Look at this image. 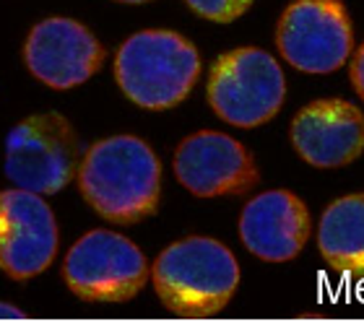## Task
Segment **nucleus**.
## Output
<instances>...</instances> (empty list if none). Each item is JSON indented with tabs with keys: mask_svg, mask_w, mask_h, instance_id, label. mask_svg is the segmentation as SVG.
<instances>
[{
	"mask_svg": "<svg viewBox=\"0 0 364 322\" xmlns=\"http://www.w3.org/2000/svg\"><path fill=\"white\" fill-rule=\"evenodd\" d=\"M198 75L200 55L196 45L169 29L138 31L114 55V81L144 109L177 107L188 99Z\"/></svg>",
	"mask_w": 364,
	"mask_h": 322,
	"instance_id": "obj_3",
	"label": "nucleus"
},
{
	"mask_svg": "<svg viewBox=\"0 0 364 322\" xmlns=\"http://www.w3.org/2000/svg\"><path fill=\"white\" fill-rule=\"evenodd\" d=\"M208 104L235 128H258L273 120L287 99V78L279 60L260 47L229 50L211 65Z\"/></svg>",
	"mask_w": 364,
	"mask_h": 322,
	"instance_id": "obj_5",
	"label": "nucleus"
},
{
	"mask_svg": "<svg viewBox=\"0 0 364 322\" xmlns=\"http://www.w3.org/2000/svg\"><path fill=\"white\" fill-rule=\"evenodd\" d=\"M151 284L172 315L205 320L232 301L240 286V262L219 240L185 237L154 260Z\"/></svg>",
	"mask_w": 364,
	"mask_h": 322,
	"instance_id": "obj_2",
	"label": "nucleus"
},
{
	"mask_svg": "<svg viewBox=\"0 0 364 322\" xmlns=\"http://www.w3.org/2000/svg\"><path fill=\"white\" fill-rule=\"evenodd\" d=\"M349 78L351 86L359 97L364 99V45L359 47L357 53H351V65H349Z\"/></svg>",
	"mask_w": 364,
	"mask_h": 322,
	"instance_id": "obj_15",
	"label": "nucleus"
},
{
	"mask_svg": "<svg viewBox=\"0 0 364 322\" xmlns=\"http://www.w3.org/2000/svg\"><path fill=\"white\" fill-rule=\"evenodd\" d=\"M312 232L310 210L289 190L255 195L240 216L245 249L263 262H289L304 249Z\"/></svg>",
	"mask_w": 364,
	"mask_h": 322,
	"instance_id": "obj_12",
	"label": "nucleus"
},
{
	"mask_svg": "<svg viewBox=\"0 0 364 322\" xmlns=\"http://www.w3.org/2000/svg\"><path fill=\"white\" fill-rule=\"evenodd\" d=\"M29 73L50 89H73L97 75L105 47L81 21L53 16L39 21L23 42Z\"/></svg>",
	"mask_w": 364,
	"mask_h": 322,
	"instance_id": "obj_10",
	"label": "nucleus"
},
{
	"mask_svg": "<svg viewBox=\"0 0 364 322\" xmlns=\"http://www.w3.org/2000/svg\"><path fill=\"white\" fill-rule=\"evenodd\" d=\"M193 14H198L205 21L213 23H229L247 14V8L255 0H185Z\"/></svg>",
	"mask_w": 364,
	"mask_h": 322,
	"instance_id": "obj_14",
	"label": "nucleus"
},
{
	"mask_svg": "<svg viewBox=\"0 0 364 322\" xmlns=\"http://www.w3.org/2000/svg\"><path fill=\"white\" fill-rule=\"evenodd\" d=\"M320 322H331V320H320Z\"/></svg>",
	"mask_w": 364,
	"mask_h": 322,
	"instance_id": "obj_18",
	"label": "nucleus"
},
{
	"mask_svg": "<svg viewBox=\"0 0 364 322\" xmlns=\"http://www.w3.org/2000/svg\"><path fill=\"white\" fill-rule=\"evenodd\" d=\"M175 174L196 198L245 195L260 180L250 151L219 130L188 135L175 151Z\"/></svg>",
	"mask_w": 364,
	"mask_h": 322,
	"instance_id": "obj_9",
	"label": "nucleus"
},
{
	"mask_svg": "<svg viewBox=\"0 0 364 322\" xmlns=\"http://www.w3.org/2000/svg\"><path fill=\"white\" fill-rule=\"evenodd\" d=\"M26 317L21 307H16L11 301H0V322H18Z\"/></svg>",
	"mask_w": 364,
	"mask_h": 322,
	"instance_id": "obj_16",
	"label": "nucleus"
},
{
	"mask_svg": "<svg viewBox=\"0 0 364 322\" xmlns=\"http://www.w3.org/2000/svg\"><path fill=\"white\" fill-rule=\"evenodd\" d=\"M276 45L281 58L302 73H336L354 53L346 6L341 0H294L279 18Z\"/></svg>",
	"mask_w": 364,
	"mask_h": 322,
	"instance_id": "obj_7",
	"label": "nucleus"
},
{
	"mask_svg": "<svg viewBox=\"0 0 364 322\" xmlns=\"http://www.w3.org/2000/svg\"><path fill=\"white\" fill-rule=\"evenodd\" d=\"M60 247V229L42 195L26 190L0 193V270L14 281L45 273Z\"/></svg>",
	"mask_w": 364,
	"mask_h": 322,
	"instance_id": "obj_8",
	"label": "nucleus"
},
{
	"mask_svg": "<svg viewBox=\"0 0 364 322\" xmlns=\"http://www.w3.org/2000/svg\"><path fill=\"white\" fill-rule=\"evenodd\" d=\"M318 249L338 273L364 276V193L343 195L323 210Z\"/></svg>",
	"mask_w": 364,
	"mask_h": 322,
	"instance_id": "obj_13",
	"label": "nucleus"
},
{
	"mask_svg": "<svg viewBox=\"0 0 364 322\" xmlns=\"http://www.w3.org/2000/svg\"><path fill=\"white\" fill-rule=\"evenodd\" d=\"M81 161V138L60 112L29 114L14 125L6 138L3 172L16 190L42 198L60 193L76 180Z\"/></svg>",
	"mask_w": 364,
	"mask_h": 322,
	"instance_id": "obj_4",
	"label": "nucleus"
},
{
	"mask_svg": "<svg viewBox=\"0 0 364 322\" xmlns=\"http://www.w3.org/2000/svg\"><path fill=\"white\" fill-rule=\"evenodd\" d=\"M149 260L138 245L109 229H94L68 249L63 281L84 301H130L149 284Z\"/></svg>",
	"mask_w": 364,
	"mask_h": 322,
	"instance_id": "obj_6",
	"label": "nucleus"
},
{
	"mask_svg": "<svg viewBox=\"0 0 364 322\" xmlns=\"http://www.w3.org/2000/svg\"><path fill=\"white\" fill-rule=\"evenodd\" d=\"M76 180L86 203L112 224H138L159 208L161 164L136 135L97 141L84 154Z\"/></svg>",
	"mask_w": 364,
	"mask_h": 322,
	"instance_id": "obj_1",
	"label": "nucleus"
},
{
	"mask_svg": "<svg viewBox=\"0 0 364 322\" xmlns=\"http://www.w3.org/2000/svg\"><path fill=\"white\" fill-rule=\"evenodd\" d=\"M117 3H130V6H138V3H149V0H117Z\"/></svg>",
	"mask_w": 364,
	"mask_h": 322,
	"instance_id": "obj_17",
	"label": "nucleus"
},
{
	"mask_svg": "<svg viewBox=\"0 0 364 322\" xmlns=\"http://www.w3.org/2000/svg\"><path fill=\"white\" fill-rule=\"evenodd\" d=\"M289 135L310 166L338 169L364 154V112L346 99H318L294 114Z\"/></svg>",
	"mask_w": 364,
	"mask_h": 322,
	"instance_id": "obj_11",
	"label": "nucleus"
}]
</instances>
